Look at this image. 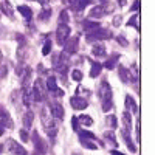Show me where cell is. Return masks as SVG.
I'll list each match as a JSON object with an SVG mask.
<instances>
[{
    "label": "cell",
    "mask_w": 155,
    "mask_h": 155,
    "mask_svg": "<svg viewBox=\"0 0 155 155\" xmlns=\"http://www.w3.org/2000/svg\"><path fill=\"white\" fill-rule=\"evenodd\" d=\"M99 98L102 101V110L109 112L113 104H112V88L107 81H102V84L99 87Z\"/></svg>",
    "instance_id": "cell-1"
},
{
    "label": "cell",
    "mask_w": 155,
    "mask_h": 155,
    "mask_svg": "<svg viewBox=\"0 0 155 155\" xmlns=\"http://www.w3.org/2000/svg\"><path fill=\"white\" fill-rule=\"evenodd\" d=\"M110 37H112V31L107 30V28H102V27H98V28H95V30L87 33L88 44L95 42V41H106V39H110Z\"/></svg>",
    "instance_id": "cell-2"
},
{
    "label": "cell",
    "mask_w": 155,
    "mask_h": 155,
    "mask_svg": "<svg viewBox=\"0 0 155 155\" xmlns=\"http://www.w3.org/2000/svg\"><path fill=\"white\" fill-rule=\"evenodd\" d=\"M68 37H70V27L67 23H59V27L56 30V42H58V45H64L67 42Z\"/></svg>",
    "instance_id": "cell-3"
},
{
    "label": "cell",
    "mask_w": 155,
    "mask_h": 155,
    "mask_svg": "<svg viewBox=\"0 0 155 155\" xmlns=\"http://www.w3.org/2000/svg\"><path fill=\"white\" fill-rule=\"evenodd\" d=\"M31 138H33L31 141H33V144H34V149H36V152H37L39 155L47 153V150H48V146H47V143H45V140H42V138H41V135H39L37 132H33Z\"/></svg>",
    "instance_id": "cell-4"
},
{
    "label": "cell",
    "mask_w": 155,
    "mask_h": 155,
    "mask_svg": "<svg viewBox=\"0 0 155 155\" xmlns=\"http://www.w3.org/2000/svg\"><path fill=\"white\" fill-rule=\"evenodd\" d=\"M64 45H65L64 53H65L67 56H71V54H74L76 51H78V47H79V37L74 36V37H71V39H67V42L64 44Z\"/></svg>",
    "instance_id": "cell-5"
},
{
    "label": "cell",
    "mask_w": 155,
    "mask_h": 155,
    "mask_svg": "<svg viewBox=\"0 0 155 155\" xmlns=\"http://www.w3.org/2000/svg\"><path fill=\"white\" fill-rule=\"evenodd\" d=\"M31 93H33V99H34V101H42V99H45V90H44V84H42L41 79H36Z\"/></svg>",
    "instance_id": "cell-6"
},
{
    "label": "cell",
    "mask_w": 155,
    "mask_h": 155,
    "mask_svg": "<svg viewBox=\"0 0 155 155\" xmlns=\"http://www.w3.org/2000/svg\"><path fill=\"white\" fill-rule=\"evenodd\" d=\"M8 149H9V152L11 153H14V155H28V152H27V149H25L23 146H20L16 140H12V138H9L8 140Z\"/></svg>",
    "instance_id": "cell-7"
},
{
    "label": "cell",
    "mask_w": 155,
    "mask_h": 155,
    "mask_svg": "<svg viewBox=\"0 0 155 155\" xmlns=\"http://www.w3.org/2000/svg\"><path fill=\"white\" fill-rule=\"evenodd\" d=\"M5 127H11V120H9L8 112L0 107V135H3Z\"/></svg>",
    "instance_id": "cell-8"
},
{
    "label": "cell",
    "mask_w": 155,
    "mask_h": 155,
    "mask_svg": "<svg viewBox=\"0 0 155 155\" xmlns=\"http://www.w3.org/2000/svg\"><path fill=\"white\" fill-rule=\"evenodd\" d=\"M70 104H71V107L74 110H84V109H87L88 102H87V99H84L81 96H71L70 98Z\"/></svg>",
    "instance_id": "cell-9"
},
{
    "label": "cell",
    "mask_w": 155,
    "mask_h": 155,
    "mask_svg": "<svg viewBox=\"0 0 155 155\" xmlns=\"http://www.w3.org/2000/svg\"><path fill=\"white\" fill-rule=\"evenodd\" d=\"M50 113L54 120H62L64 118V107L59 102H51L50 104Z\"/></svg>",
    "instance_id": "cell-10"
},
{
    "label": "cell",
    "mask_w": 155,
    "mask_h": 155,
    "mask_svg": "<svg viewBox=\"0 0 155 155\" xmlns=\"http://www.w3.org/2000/svg\"><path fill=\"white\" fill-rule=\"evenodd\" d=\"M45 130H47V134H48L50 138H56L58 130H59V126H58V123L54 121V118H51L50 123H45Z\"/></svg>",
    "instance_id": "cell-11"
},
{
    "label": "cell",
    "mask_w": 155,
    "mask_h": 155,
    "mask_svg": "<svg viewBox=\"0 0 155 155\" xmlns=\"http://www.w3.org/2000/svg\"><path fill=\"white\" fill-rule=\"evenodd\" d=\"M47 90H48V92H51V93H54V95H58V96L62 95V92H59L61 88L58 87L56 78H53V76H50L48 79H47Z\"/></svg>",
    "instance_id": "cell-12"
},
{
    "label": "cell",
    "mask_w": 155,
    "mask_h": 155,
    "mask_svg": "<svg viewBox=\"0 0 155 155\" xmlns=\"http://www.w3.org/2000/svg\"><path fill=\"white\" fill-rule=\"evenodd\" d=\"M109 9L106 8V5H98V6H93L92 9H90V17H93V19H99L102 17L107 12Z\"/></svg>",
    "instance_id": "cell-13"
},
{
    "label": "cell",
    "mask_w": 155,
    "mask_h": 155,
    "mask_svg": "<svg viewBox=\"0 0 155 155\" xmlns=\"http://www.w3.org/2000/svg\"><path fill=\"white\" fill-rule=\"evenodd\" d=\"M92 54L96 56V58H101V56H104L106 54V47L102 42H98L92 47Z\"/></svg>",
    "instance_id": "cell-14"
},
{
    "label": "cell",
    "mask_w": 155,
    "mask_h": 155,
    "mask_svg": "<svg viewBox=\"0 0 155 155\" xmlns=\"http://www.w3.org/2000/svg\"><path fill=\"white\" fill-rule=\"evenodd\" d=\"M101 70H102V64L93 62V61L90 62V78H98Z\"/></svg>",
    "instance_id": "cell-15"
},
{
    "label": "cell",
    "mask_w": 155,
    "mask_h": 155,
    "mask_svg": "<svg viewBox=\"0 0 155 155\" xmlns=\"http://www.w3.org/2000/svg\"><path fill=\"white\" fill-rule=\"evenodd\" d=\"M0 9H2L3 14H6L8 17H11V19L14 17V11H12V8H11L8 0H2V3H0Z\"/></svg>",
    "instance_id": "cell-16"
},
{
    "label": "cell",
    "mask_w": 155,
    "mask_h": 155,
    "mask_svg": "<svg viewBox=\"0 0 155 155\" xmlns=\"http://www.w3.org/2000/svg\"><path fill=\"white\" fill-rule=\"evenodd\" d=\"M17 11H19L27 20H31V17H33V9H31L30 6H27V5H20V6L17 8Z\"/></svg>",
    "instance_id": "cell-17"
},
{
    "label": "cell",
    "mask_w": 155,
    "mask_h": 155,
    "mask_svg": "<svg viewBox=\"0 0 155 155\" xmlns=\"http://www.w3.org/2000/svg\"><path fill=\"white\" fill-rule=\"evenodd\" d=\"M123 138H124V141H126V146L129 147V150L135 152L137 147H135V144L132 143V138H130V135H129V130H126V129H123Z\"/></svg>",
    "instance_id": "cell-18"
},
{
    "label": "cell",
    "mask_w": 155,
    "mask_h": 155,
    "mask_svg": "<svg viewBox=\"0 0 155 155\" xmlns=\"http://www.w3.org/2000/svg\"><path fill=\"white\" fill-rule=\"evenodd\" d=\"M23 127H27V129H30L31 126H33V121H34V113L31 112V110H28L27 113L23 115Z\"/></svg>",
    "instance_id": "cell-19"
},
{
    "label": "cell",
    "mask_w": 155,
    "mask_h": 155,
    "mask_svg": "<svg viewBox=\"0 0 155 155\" xmlns=\"http://www.w3.org/2000/svg\"><path fill=\"white\" fill-rule=\"evenodd\" d=\"M62 3L65 6H68L70 9H73V11H81L82 9L81 5H79V0H62Z\"/></svg>",
    "instance_id": "cell-20"
},
{
    "label": "cell",
    "mask_w": 155,
    "mask_h": 155,
    "mask_svg": "<svg viewBox=\"0 0 155 155\" xmlns=\"http://www.w3.org/2000/svg\"><path fill=\"white\" fill-rule=\"evenodd\" d=\"M126 109H127V112L130 110V112L137 113L138 107H137V102H135V99L132 96H126Z\"/></svg>",
    "instance_id": "cell-21"
},
{
    "label": "cell",
    "mask_w": 155,
    "mask_h": 155,
    "mask_svg": "<svg viewBox=\"0 0 155 155\" xmlns=\"http://www.w3.org/2000/svg\"><path fill=\"white\" fill-rule=\"evenodd\" d=\"M118 74H120L123 82H129V81H130V71H129L126 67H118Z\"/></svg>",
    "instance_id": "cell-22"
},
{
    "label": "cell",
    "mask_w": 155,
    "mask_h": 155,
    "mask_svg": "<svg viewBox=\"0 0 155 155\" xmlns=\"http://www.w3.org/2000/svg\"><path fill=\"white\" fill-rule=\"evenodd\" d=\"M118 59H120V54H113V56H110L107 61H106V64H104V67L106 68H109V70H112V68H115V65L118 64Z\"/></svg>",
    "instance_id": "cell-23"
},
{
    "label": "cell",
    "mask_w": 155,
    "mask_h": 155,
    "mask_svg": "<svg viewBox=\"0 0 155 155\" xmlns=\"http://www.w3.org/2000/svg\"><path fill=\"white\" fill-rule=\"evenodd\" d=\"M123 123H124V129H126V130H130V127H132V116H130L129 112L123 113Z\"/></svg>",
    "instance_id": "cell-24"
},
{
    "label": "cell",
    "mask_w": 155,
    "mask_h": 155,
    "mask_svg": "<svg viewBox=\"0 0 155 155\" xmlns=\"http://www.w3.org/2000/svg\"><path fill=\"white\" fill-rule=\"evenodd\" d=\"M31 101H33V93L30 92L27 87H25V88H23V104H25V106H30Z\"/></svg>",
    "instance_id": "cell-25"
},
{
    "label": "cell",
    "mask_w": 155,
    "mask_h": 155,
    "mask_svg": "<svg viewBox=\"0 0 155 155\" xmlns=\"http://www.w3.org/2000/svg\"><path fill=\"white\" fill-rule=\"evenodd\" d=\"M78 123H81L82 126H92V124H93V120L90 118L88 115H79V118H78Z\"/></svg>",
    "instance_id": "cell-26"
},
{
    "label": "cell",
    "mask_w": 155,
    "mask_h": 155,
    "mask_svg": "<svg viewBox=\"0 0 155 155\" xmlns=\"http://www.w3.org/2000/svg\"><path fill=\"white\" fill-rule=\"evenodd\" d=\"M81 144L85 147V149H96V144L93 143V140H88V138H81Z\"/></svg>",
    "instance_id": "cell-27"
},
{
    "label": "cell",
    "mask_w": 155,
    "mask_h": 155,
    "mask_svg": "<svg viewBox=\"0 0 155 155\" xmlns=\"http://www.w3.org/2000/svg\"><path fill=\"white\" fill-rule=\"evenodd\" d=\"M50 14H51V11L47 8L45 11H42L41 14H39V20H41V22H47V20L50 19Z\"/></svg>",
    "instance_id": "cell-28"
},
{
    "label": "cell",
    "mask_w": 155,
    "mask_h": 155,
    "mask_svg": "<svg viewBox=\"0 0 155 155\" xmlns=\"http://www.w3.org/2000/svg\"><path fill=\"white\" fill-rule=\"evenodd\" d=\"M71 78H73L76 82H81L82 81V71L81 70H73L71 71Z\"/></svg>",
    "instance_id": "cell-29"
},
{
    "label": "cell",
    "mask_w": 155,
    "mask_h": 155,
    "mask_svg": "<svg viewBox=\"0 0 155 155\" xmlns=\"http://www.w3.org/2000/svg\"><path fill=\"white\" fill-rule=\"evenodd\" d=\"M68 12L64 9V11H61V14H59V23H67L68 22Z\"/></svg>",
    "instance_id": "cell-30"
},
{
    "label": "cell",
    "mask_w": 155,
    "mask_h": 155,
    "mask_svg": "<svg viewBox=\"0 0 155 155\" xmlns=\"http://www.w3.org/2000/svg\"><path fill=\"white\" fill-rule=\"evenodd\" d=\"M50 51H51V41H47V42L44 44V48H42V54H44V56H48Z\"/></svg>",
    "instance_id": "cell-31"
},
{
    "label": "cell",
    "mask_w": 155,
    "mask_h": 155,
    "mask_svg": "<svg viewBox=\"0 0 155 155\" xmlns=\"http://www.w3.org/2000/svg\"><path fill=\"white\" fill-rule=\"evenodd\" d=\"M104 138H107L109 143H112V144H115V146H116V141H115V134H113L112 130L106 132V134H104Z\"/></svg>",
    "instance_id": "cell-32"
},
{
    "label": "cell",
    "mask_w": 155,
    "mask_h": 155,
    "mask_svg": "<svg viewBox=\"0 0 155 155\" xmlns=\"http://www.w3.org/2000/svg\"><path fill=\"white\" fill-rule=\"evenodd\" d=\"M84 27H85L87 31H92V30H95V28L99 27V23H95V22H85V23H84Z\"/></svg>",
    "instance_id": "cell-33"
},
{
    "label": "cell",
    "mask_w": 155,
    "mask_h": 155,
    "mask_svg": "<svg viewBox=\"0 0 155 155\" xmlns=\"http://www.w3.org/2000/svg\"><path fill=\"white\" fill-rule=\"evenodd\" d=\"M137 19H138V16H137V14H135V16H132V19H130V20H127V25H130V27H134V28L140 30L138 23H137Z\"/></svg>",
    "instance_id": "cell-34"
},
{
    "label": "cell",
    "mask_w": 155,
    "mask_h": 155,
    "mask_svg": "<svg viewBox=\"0 0 155 155\" xmlns=\"http://www.w3.org/2000/svg\"><path fill=\"white\" fill-rule=\"evenodd\" d=\"M20 138H22V141H23V143H28L30 135H28V132L25 130V129H23V130H20Z\"/></svg>",
    "instance_id": "cell-35"
},
{
    "label": "cell",
    "mask_w": 155,
    "mask_h": 155,
    "mask_svg": "<svg viewBox=\"0 0 155 155\" xmlns=\"http://www.w3.org/2000/svg\"><path fill=\"white\" fill-rule=\"evenodd\" d=\"M132 81H135L137 82V79H138V70H137V65H135V64H134V65H132Z\"/></svg>",
    "instance_id": "cell-36"
},
{
    "label": "cell",
    "mask_w": 155,
    "mask_h": 155,
    "mask_svg": "<svg viewBox=\"0 0 155 155\" xmlns=\"http://www.w3.org/2000/svg\"><path fill=\"white\" fill-rule=\"evenodd\" d=\"M109 127H112V129H115L116 127V118L113 115H110L109 116Z\"/></svg>",
    "instance_id": "cell-37"
},
{
    "label": "cell",
    "mask_w": 155,
    "mask_h": 155,
    "mask_svg": "<svg viewBox=\"0 0 155 155\" xmlns=\"http://www.w3.org/2000/svg\"><path fill=\"white\" fill-rule=\"evenodd\" d=\"M71 124H73V130H74V132L79 130V123H78V118H76V116L71 120Z\"/></svg>",
    "instance_id": "cell-38"
},
{
    "label": "cell",
    "mask_w": 155,
    "mask_h": 155,
    "mask_svg": "<svg viewBox=\"0 0 155 155\" xmlns=\"http://www.w3.org/2000/svg\"><path fill=\"white\" fill-rule=\"evenodd\" d=\"M116 41H118V44H120V45H123V47H126V45H127L126 39H124L123 36H118V37H116Z\"/></svg>",
    "instance_id": "cell-39"
},
{
    "label": "cell",
    "mask_w": 155,
    "mask_h": 155,
    "mask_svg": "<svg viewBox=\"0 0 155 155\" xmlns=\"http://www.w3.org/2000/svg\"><path fill=\"white\" fill-rule=\"evenodd\" d=\"M92 0H79V5H81V8H84V6H87Z\"/></svg>",
    "instance_id": "cell-40"
},
{
    "label": "cell",
    "mask_w": 155,
    "mask_h": 155,
    "mask_svg": "<svg viewBox=\"0 0 155 155\" xmlns=\"http://www.w3.org/2000/svg\"><path fill=\"white\" fill-rule=\"evenodd\" d=\"M120 23H121V16H116V17L113 19V25H116V27H118Z\"/></svg>",
    "instance_id": "cell-41"
},
{
    "label": "cell",
    "mask_w": 155,
    "mask_h": 155,
    "mask_svg": "<svg viewBox=\"0 0 155 155\" xmlns=\"http://www.w3.org/2000/svg\"><path fill=\"white\" fill-rule=\"evenodd\" d=\"M138 8H140V0H135L134 5H132V11H137Z\"/></svg>",
    "instance_id": "cell-42"
},
{
    "label": "cell",
    "mask_w": 155,
    "mask_h": 155,
    "mask_svg": "<svg viewBox=\"0 0 155 155\" xmlns=\"http://www.w3.org/2000/svg\"><path fill=\"white\" fill-rule=\"evenodd\" d=\"M137 141L140 143V120H138V123H137Z\"/></svg>",
    "instance_id": "cell-43"
},
{
    "label": "cell",
    "mask_w": 155,
    "mask_h": 155,
    "mask_svg": "<svg viewBox=\"0 0 155 155\" xmlns=\"http://www.w3.org/2000/svg\"><path fill=\"white\" fill-rule=\"evenodd\" d=\"M37 2L41 3L42 6H47V5H48V0H37Z\"/></svg>",
    "instance_id": "cell-44"
},
{
    "label": "cell",
    "mask_w": 155,
    "mask_h": 155,
    "mask_svg": "<svg viewBox=\"0 0 155 155\" xmlns=\"http://www.w3.org/2000/svg\"><path fill=\"white\" fill-rule=\"evenodd\" d=\"M118 5L120 6H124L126 5V0H118Z\"/></svg>",
    "instance_id": "cell-45"
},
{
    "label": "cell",
    "mask_w": 155,
    "mask_h": 155,
    "mask_svg": "<svg viewBox=\"0 0 155 155\" xmlns=\"http://www.w3.org/2000/svg\"><path fill=\"white\" fill-rule=\"evenodd\" d=\"M112 155H124V153H121V152H118V150H112Z\"/></svg>",
    "instance_id": "cell-46"
},
{
    "label": "cell",
    "mask_w": 155,
    "mask_h": 155,
    "mask_svg": "<svg viewBox=\"0 0 155 155\" xmlns=\"http://www.w3.org/2000/svg\"><path fill=\"white\" fill-rule=\"evenodd\" d=\"M99 2H101V3H102V5H106V3H107V2H109V0H99Z\"/></svg>",
    "instance_id": "cell-47"
},
{
    "label": "cell",
    "mask_w": 155,
    "mask_h": 155,
    "mask_svg": "<svg viewBox=\"0 0 155 155\" xmlns=\"http://www.w3.org/2000/svg\"><path fill=\"white\" fill-rule=\"evenodd\" d=\"M0 64H2V51H0Z\"/></svg>",
    "instance_id": "cell-48"
},
{
    "label": "cell",
    "mask_w": 155,
    "mask_h": 155,
    "mask_svg": "<svg viewBox=\"0 0 155 155\" xmlns=\"http://www.w3.org/2000/svg\"><path fill=\"white\" fill-rule=\"evenodd\" d=\"M3 150V146H0V152H2Z\"/></svg>",
    "instance_id": "cell-49"
},
{
    "label": "cell",
    "mask_w": 155,
    "mask_h": 155,
    "mask_svg": "<svg viewBox=\"0 0 155 155\" xmlns=\"http://www.w3.org/2000/svg\"><path fill=\"white\" fill-rule=\"evenodd\" d=\"M73 155H78V153H73Z\"/></svg>",
    "instance_id": "cell-50"
}]
</instances>
